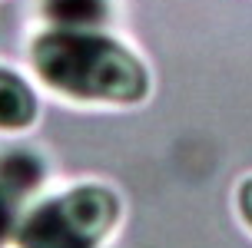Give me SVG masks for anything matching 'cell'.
Returning <instances> with one entry per match:
<instances>
[{
  "label": "cell",
  "mask_w": 252,
  "mask_h": 248,
  "mask_svg": "<svg viewBox=\"0 0 252 248\" xmlns=\"http://www.w3.org/2000/svg\"><path fill=\"white\" fill-rule=\"evenodd\" d=\"M30 80L80 110H139L153 99V66L129 40L93 24H47L24 50Z\"/></svg>",
  "instance_id": "cell-1"
},
{
  "label": "cell",
  "mask_w": 252,
  "mask_h": 248,
  "mask_svg": "<svg viewBox=\"0 0 252 248\" xmlns=\"http://www.w3.org/2000/svg\"><path fill=\"white\" fill-rule=\"evenodd\" d=\"M126 219L123 192L106 179H80L43 192L17 225L13 248H106Z\"/></svg>",
  "instance_id": "cell-2"
},
{
  "label": "cell",
  "mask_w": 252,
  "mask_h": 248,
  "mask_svg": "<svg viewBox=\"0 0 252 248\" xmlns=\"http://www.w3.org/2000/svg\"><path fill=\"white\" fill-rule=\"evenodd\" d=\"M50 172V159L37 146H0V248H13L17 225L47 192Z\"/></svg>",
  "instance_id": "cell-3"
},
{
  "label": "cell",
  "mask_w": 252,
  "mask_h": 248,
  "mask_svg": "<svg viewBox=\"0 0 252 248\" xmlns=\"http://www.w3.org/2000/svg\"><path fill=\"white\" fill-rule=\"evenodd\" d=\"M43 119V93L27 73L0 63V136H27Z\"/></svg>",
  "instance_id": "cell-4"
},
{
  "label": "cell",
  "mask_w": 252,
  "mask_h": 248,
  "mask_svg": "<svg viewBox=\"0 0 252 248\" xmlns=\"http://www.w3.org/2000/svg\"><path fill=\"white\" fill-rule=\"evenodd\" d=\"M232 215L242 225V232L252 238V172H246L232 189Z\"/></svg>",
  "instance_id": "cell-5"
}]
</instances>
